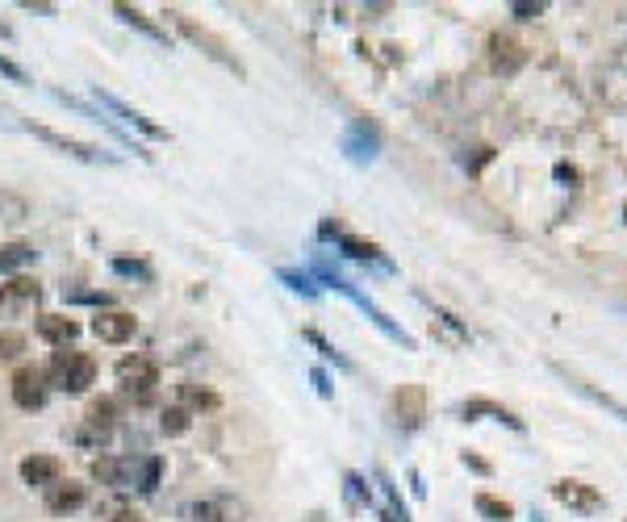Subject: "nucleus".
I'll list each match as a JSON object with an SVG mask.
<instances>
[{
    "label": "nucleus",
    "mask_w": 627,
    "mask_h": 522,
    "mask_svg": "<svg viewBox=\"0 0 627 522\" xmlns=\"http://www.w3.org/2000/svg\"><path fill=\"white\" fill-rule=\"evenodd\" d=\"M42 372H46V385L67 393V397H80V393H88L92 385H97V360H92L88 351H76V347L55 351V360Z\"/></svg>",
    "instance_id": "nucleus-1"
},
{
    "label": "nucleus",
    "mask_w": 627,
    "mask_h": 522,
    "mask_svg": "<svg viewBox=\"0 0 627 522\" xmlns=\"http://www.w3.org/2000/svg\"><path fill=\"white\" fill-rule=\"evenodd\" d=\"M164 17H172V26H176L184 38H189V42L197 46L201 55H209L214 63H222L226 71H235V76H247V71H243V63L235 59V51H230V46H226V38H218V34L209 30V26H201V21H193L189 13H180V9H164Z\"/></svg>",
    "instance_id": "nucleus-2"
},
{
    "label": "nucleus",
    "mask_w": 627,
    "mask_h": 522,
    "mask_svg": "<svg viewBox=\"0 0 627 522\" xmlns=\"http://www.w3.org/2000/svg\"><path fill=\"white\" fill-rule=\"evenodd\" d=\"M113 376H118V385H122V393H130V397H138V401H147L155 389H159V364L151 360V355H122L118 360V368H113Z\"/></svg>",
    "instance_id": "nucleus-3"
},
{
    "label": "nucleus",
    "mask_w": 627,
    "mask_h": 522,
    "mask_svg": "<svg viewBox=\"0 0 627 522\" xmlns=\"http://www.w3.org/2000/svg\"><path fill=\"white\" fill-rule=\"evenodd\" d=\"M34 138H42L46 147H55V151H63V155H72V159H80V163H118V155H109V151H101V147H92V142H84V138H72V134H63V130H51V126H42V122H21Z\"/></svg>",
    "instance_id": "nucleus-4"
},
{
    "label": "nucleus",
    "mask_w": 627,
    "mask_h": 522,
    "mask_svg": "<svg viewBox=\"0 0 627 522\" xmlns=\"http://www.w3.org/2000/svg\"><path fill=\"white\" fill-rule=\"evenodd\" d=\"M46 401H51V385H46V372L34 368V364H21L13 372V406L17 410H46Z\"/></svg>",
    "instance_id": "nucleus-5"
},
{
    "label": "nucleus",
    "mask_w": 627,
    "mask_h": 522,
    "mask_svg": "<svg viewBox=\"0 0 627 522\" xmlns=\"http://www.w3.org/2000/svg\"><path fill=\"white\" fill-rule=\"evenodd\" d=\"M138 468H143V456H97L88 464L92 481H101L109 489H134L138 485Z\"/></svg>",
    "instance_id": "nucleus-6"
},
{
    "label": "nucleus",
    "mask_w": 627,
    "mask_h": 522,
    "mask_svg": "<svg viewBox=\"0 0 627 522\" xmlns=\"http://www.w3.org/2000/svg\"><path fill=\"white\" fill-rule=\"evenodd\" d=\"M42 301V284L34 276H13L0 284V318H21Z\"/></svg>",
    "instance_id": "nucleus-7"
},
{
    "label": "nucleus",
    "mask_w": 627,
    "mask_h": 522,
    "mask_svg": "<svg viewBox=\"0 0 627 522\" xmlns=\"http://www.w3.org/2000/svg\"><path fill=\"white\" fill-rule=\"evenodd\" d=\"M389 414H393V422H398L406 435L418 431V426L427 422V389L423 385H402L398 393H393V401H389Z\"/></svg>",
    "instance_id": "nucleus-8"
},
{
    "label": "nucleus",
    "mask_w": 627,
    "mask_h": 522,
    "mask_svg": "<svg viewBox=\"0 0 627 522\" xmlns=\"http://www.w3.org/2000/svg\"><path fill=\"white\" fill-rule=\"evenodd\" d=\"M92 101H97V109H109L113 117H118V122H126V126H134V130H143L147 138H168V130L164 126H159V122H151V117L147 113H138L134 105H126L122 97H113V92L109 88H92Z\"/></svg>",
    "instance_id": "nucleus-9"
},
{
    "label": "nucleus",
    "mask_w": 627,
    "mask_h": 522,
    "mask_svg": "<svg viewBox=\"0 0 627 522\" xmlns=\"http://www.w3.org/2000/svg\"><path fill=\"white\" fill-rule=\"evenodd\" d=\"M552 497H556V502H561L565 510H573V514H598L602 506H607V497H602L594 485L573 481V477L552 481Z\"/></svg>",
    "instance_id": "nucleus-10"
},
{
    "label": "nucleus",
    "mask_w": 627,
    "mask_h": 522,
    "mask_svg": "<svg viewBox=\"0 0 627 522\" xmlns=\"http://www.w3.org/2000/svg\"><path fill=\"white\" fill-rule=\"evenodd\" d=\"M343 297H352V301L360 305V310L368 314V322H373V326L381 330V335H385L389 343H398L402 351H414V347H418V343H414V335H406V330H402L398 322H393V318H389V314L381 310V305H373V301H368V297H364V293L356 289V284H352V280H347V284H343Z\"/></svg>",
    "instance_id": "nucleus-11"
},
{
    "label": "nucleus",
    "mask_w": 627,
    "mask_h": 522,
    "mask_svg": "<svg viewBox=\"0 0 627 522\" xmlns=\"http://www.w3.org/2000/svg\"><path fill=\"white\" fill-rule=\"evenodd\" d=\"M456 414H460V422H477V418H494V422H502V426H510L515 435H523L527 431V422L510 410V406H502V401H494V397H469V401H460L456 406Z\"/></svg>",
    "instance_id": "nucleus-12"
},
{
    "label": "nucleus",
    "mask_w": 627,
    "mask_h": 522,
    "mask_svg": "<svg viewBox=\"0 0 627 522\" xmlns=\"http://www.w3.org/2000/svg\"><path fill=\"white\" fill-rule=\"evenodd\" d=\"M88 330H92V335H97L101 343L122 347V343H130V339H134L138 318H134L130 310H97V318L88 322Z\"/></svg>",
    "instance_id": "nucleus-13"
},
{
    "label": "nucleus",
    "mask_w": 627,
    "mask_h": 522,
    "mask_svg": "<svg viewBox=\"0 0 627 522\" xmlns=\"http://www.w3.org/2000/svg\"><path fill=\"white\" fill-rule=\"evenodd\" d=\"M17 477H21V485H30V489H51L55 481H63V464L55 456L34 452V456H26L17 464Z\"/></svg>",
    "instance_id": "nucleus-14"
},
{
    "label": "nucleus",
    "mask_w": 627,
    "mask_h": 522,
    "mask_svg": "<svg viewBox=\"0 0 627 522\" xmlns=\"http://www.w3.org/2000/svg\"><path fill=\"white\" fill-rule=\"evenodd\" d=\"M84 502H88V485H80V481H55L51 489H42V506L51 510V514H76V510H84Z\"/></svg>",
    "instance_id": "nucleus-15"
},
{
    "label": "nucleus",
    "mask_w": 627,
    "mask_h": 522,
    "mask_svg": "<svg viewBox=\"0 0 627 522\" xmlns=\"http://www.w3.org/2000/svg\"><path fill=\"white\" fill-rule=\"evenodd\" d=\"M34 330H38L42 343H51V347H59V351L76 347V339H80V322L67 318V314H38Z\"/></svg>",
    "instance_id": "nucleus-16"
},
{
    "label": "nucleus",
    "mask_w": 627,
    "mask_h": 522,
    "mask_svg": "<svg viewBox=\"0 0 627 522\" xmlns=\"http://www.w3.org/2000/svg\"><path fill=\"white\" fill-rule=\"evenodd\" d=\"M118 422H122V410H118V401L113 397H92L88 401V410H84V431H92L101 443L118 431Z\"/></svg>",
    "instance_id": "nucleus-17"
},
{
    "label": "nucleus",
    "mask_w": 627,
    "mask_h": 522,
    "mask_svg": "<svg viewBox=\"0 0 627 522\" xmlns=\"http://www.w3.org/2000/svg\"><path fill=\"white\" fill-rule=\"evenodd\" d=\"M552 372L556 376H565V381H569V389L573 393H582L586 401H594V406H602V410H607V414H615L619 422H627V406H623V401H615L611 393H602V389H594L590 381H582V376H573L569 368H561V364H552Z\"/></svg>",
    "instance_id": "nucleus-18"
},
{
    "label": "nucleus",
    "mask_w": 627,
    "mask_h": 522,
    "mask_svg": "<svg viewBox=\"0 0 627 522\" xmlns=\"http://www.w3.org/2000/svg\"><path fill=\"white\" fill-rule=\"evenodd\" d=\"M490 67L502 71V76H515V71L523 67V46L515 38H506V34H494L490 38Z\"/></svg>",
    "instance_id": "nucleus-19"
},
{
    "label": "nucleus",
    "mask_w": 627,
    "mask_h": 522,
    "mask_svg": "<svg viewBox=\"0 0 627 522\" xmlns=\"http://www.w3.org/2000/svg\"><path fill=\"white\" fill-rule=\"evenodd\" d=\"M347 259H360V264H381L385 272H393V264H389V255L373 243V239H360V234H343V239L335 243Z\"/></svg>",
    "instance_id": "nucleus-20"
},
{
    "label": "nucleus",
    "mask_w": 627,
    "mask_h": 522,
    "mask_svg": "<svg viewBox=\"0 0 627 522\" xmlns=\"http://www.w3.org/2000/svg\"><path fill=\"white\" fill-rule=\"evenodd\" d=\"M176 406H184V410H189V414H209V410H218L222 406V397L214 393V389H209V385H197V381H184V385H176Z\"/></svg>",
    "instance_id": "nucleus-21"
},
{
    "label": "nucleus",
    "mask_w": 627,
    "mask_h": 522,
    "mask_svg": "<svg viewBox=\"0 0 627 522\" xmlns=\"http://www.w3.org/2000/svg\"><path fill=\"white\" fill-rule=\"evenodd\" d=\"M113 17H118L122 26H130V30L147 34V38H151V42H159V46H172L168 30H159V26H155V21H151L143 9H134V5H113Z\"/></svg>",
    "instance_id": "nucleus-22"
},
{
    "label": "nucleus",
    "mask_w": 627,
    "mask_h": 522,
    "mask_svg": "<svg viewBox=\"0 0 627 522\" xmlns=\"http://www.w3.org/2000/svg\"><path fill=\"white\" fill-rule=\"evenodd\" d=\"M34 259H38V247L34 243H21V239L0 243V276H17L21 268H30Z\"/></svg>",
    "instance_id": "nucleus-23"
},
{
    "label": "nucleus",
    "mask_w": 627,
    "mask_h": 522,
    "mask_svg": "<svg viewBox=\"0 0 627 522\" xmlns=\"http://www.w3.org/2000/svg\"><path fill=\"white\" fill-rule=\"evenodd\" d=\"M21 222H30V201L17 188L0 184V226H21Z\"/></svg>",
    "instance_id": "nucleus-24"
},
{
    "label": "nucleus",
    "mask_w": 627,
    "mask_h": 522,
    "mask_svg": "<svg viewBox=\"0 0 627 522\" xmlns=\"http://www.w3.org/2000/svg\"><path fill=\"white\" fill-rule=\"evenodd\" d=\"M301 339H306V343H310V347H314V351H318V355H322V360H327V364H335L339 372H356V364L347 360V355H343V351H339V347H335V343H331L327 335H322V330L306 326V330H301Z\"/></svg>",
    "instance_id": "nucleus-25"
},
{
    "label": "nucleus",
    "mask_w": 627,
    "mask_h": 522,
    "mask_svg": "<svg viewBox=\"0 0 627 522\" xmlns=\"http://www.w3.org/2000/svg\"><path fill=\"white\" fill-rule=\"evenodd\" d=\"M473 510L485 522H515V506H510L506 497H494V493H477L473 497Z\"/></svg>",
    "instance_id": "nucleus-26"
},
{
    "label": "nucleus",
    "mask_w": 627,
    "mask_h": 522,
    "mask_svg": "<svg viewBox=\"0 0 627 522\" xmlns=\"http://www.w3.org/2000/svg\"><path fill=\"white\" fill-rule=\"evenodd\" d=\"M352 134H360V142H352V138H343V147H347V155L352 159H373L377 155V130L368 126V122H352Z\"/></svg>",
    "instance_id": "nucleus-27"
},
{
    "label": "nucleus",
    "mask_w": 627,
    "mask_h": 522,
    "mask_svg": "<svg viewBox=\"0 0 627 522\" xmlns=\"http://www.w3.org/2000/svg\"><path fill=\"white\" fill-rule=\"evenodd\" d=\"M343 497L352 510H364L373 506V489H368V481L360 477V472H343Z\"/></svg>",
    "instance_id": "nucleus-28"
},
{
    "label": "nucleus",
    "mask_w": 627,
    "mask_h": 522,
    "mask_svg": "<svg viewBox=\"0 0 627 522\" xmlns=\"http://www.w3.org/2000/svg\"><path fill=\"white\" fill-rule=\"evenodd\" d=\"M189 426H193V414L184 410V406H164L159 410V431L180 439V435H189Z\"/></svg>",
    "instance_id": "nucleus-29"
},
{
    "label": "nucleus",
    "mask_w": 627,
    "mask_h": 522,
    "mask_svg": "<svg viewBox=\"0 0 627 522\" xmlns=\"http://www.w3.org/2000/svg\"><path fill=\"white\" fill-rule=\"evenodd\" d=\"M180 522H226V506L222 502H184Z\"/></svg>",
    "instance_id": "nucleus-30"
},
{
    "label": "nucleus",
    "mask_w": 627,
    "mask_h": 522,
    "mask_svg": "<svg viewBox=\"0 0 627 522\" xmlns=\"http://www.w3.org/2000/svg\"><path fill=\"white\" fill-rule=\"evenodd\" d=\"M431 305V301H427ZM431 326H444L452 343H469V326H464L452 310H444V305H431Z\"/></svg>",
    "instance_id": "nucleus-31"
},
{
    "label": "nucleus",
    "mask_w": 627,
    "mask_h": 522,
    "mask_svg": "<svg viewBox=\"0 0 627 522\" xmlns=\"http://www.w3.org/2000/svg\"><path fill=\"white\" fill-rule=\"evenodd\" d=\"M30 351V339L21 330H0V364H17Z\"/></svg>",
    "instance_id": "nucleus-32"
},
{
    "label": "nucleus",
    "mask_w": 627,
    "mask_h": 522,
    "mask_svg": "<svg viewBox=\"0 0 627 522\" xmlns=\"http://www.w3.org/2000/svg\"><path fill=\"white\" fill-rule=\"evenodd\" d=\"M159 481H164V456H143V468H138V493H155Z\"/></svg>",
    "instance_id": "nucleus-33"
},
{
    "label": "nucleus",
    "mask_w": 627,
    "mask_h": 522,
    "mask_svg": "<svg viewBox=\"0 0 627 522\" xmlns=\"http://www.w3.org/2000/svg\"><path fill=\"white\" fill-rule=\"evenodd\" d=\"M276 276H281V280L289 284V289H293V293H301V297H310V301H318V289H314V280H310L306 272H293V268H281V272H276Z\"/></svg>",
    "instance_id": "nucleus-34"
},
{
    "label": "nucleus",
    "mask_w": 627,
    "mask_h": 522,
    "mask_svg": "<svg viewBox=\"0 0 627 522\" xmlns=\"http://www.w3.org/2000/svg\"><path fill=\"white\" fill-rule=\"evenodd\" d=\"M0 80H9V84H21V88H30L34 80H30V71L21 67V63H13L5 51H0Z\"/></svg>",
    "instance_id": "nucleus-35"
},
{
    "label": "nucleus",
    "mask_w": 627,
    "mask_h": 522,
    "mask_svg": "<svg viewBox=\"0 0 627 522\" xmlns=\"http://www.w3.org/2000/svg\"><path fill=\"white\" fill-rule=\"evenodd\" d=\"M109 268L118 276H130V280H151V268L143 264V259H113Z\"/></svg>",
    "instance_id": "nucleus-36"
},
{
    "label": "nucleus",
    "mask_w": 627,
    "mask_h": 522,
    "mask_svg": "<svg viewBox=\"0 0 627 522\" xmlns=\"http://www.w3.org/2000/svg\"><path fill=\"white\" fill-rule=\"evenodd\" d=\"M460 464L469 468V472H477V477H494V464H490V460H481L477 452H460Z\"/></svg>",
    "instance_id": "nucleus-37"
},
{
    "label": "nucleus",
    "mask_w": 627,
    "mask_h": 522,
    "mask_svg": "<svg viewBox=\"0 0 627 522\" xmlns=\"http://www.w3.org/2000/svg\"><path fill=\"white\" fill-rule=\"evenodd\" d=\"M510 13H515V21H536L540 13H544V5L536 0V5H531V0H515V5H510Z\"/></svg>",
    "instance_id": "nucleus-38"
},
{
    "label": "nucleus",
    "mask_w": 627,
    "mask_h": 522,
    "mask_svg": "<svg viewBox=\"0 0 627 522\" xmlns=\"http://www.w3.org/2000/svg\"><path fill=\"white\" fill-rule=\"evenodd\" d=\"M63 297H67V301H80V305H101V310L113 301L109 293H84V289H80V293H67V289H63Z\"/></svg>",
    "instance_id": "nucleus-39"
},
{
    "label": "nucleus",
    "mask_w": 627,
    "mask_h": 522,
    "mask_svg": "<svg viewBox=\"0 0 627 522\" xmlns=\"http://www.w3.org/2000/svg\"><path fill=\"white\" fill-rule=\"evenodd\" d=\"M343 234H347V230H343L339 222H331V218H327V222H322V226H318V239H335V243H339V239H343Z\"/></svg>",
    "instance_id": "nucleus-40"
},
{
    "label": "nucleus",
    "mask_w": 627,
    "mask_h": 522,
    "mask_svg": "<svg viewBox=\"0 0 627 522\" xmlns=\"http://www.w3.org/2000/svg\"><path fill=\"white\" fill-rule=\"evenodd\" d=\"M310 381H314L318 397H331V393H335V389H331V381H327V372H322V368H314V372H310Z\"/></svg>",
    "instance_id": "nucleus-41"
},
{
    "label": "nucleus",
    "mask_w": 627,
    "mask_h": 522,
    "mask_svg": "<svg viewBox=\"0 0 627 522\" xmlns=\"http://www.w3.org/2000/svg\"><path fill=\"white\" fill-rule=\"evenodd\" d=\"M109 522H138V510H134V506H118Z\"/></svg>",
    "instance_id": "nucleus-42"
},
{
    "label": "nucleus",
    "mask_w": 627,
    "mask_h": 522,
    "mask_svg": "<svg viewBox=\"0 0 627 522\" xmlns=\"http://www.w3.org/2000/svg\"><path fill=\"white\" fill-rule=\"evenodd\" d=\"M410 489H414V497H418V502H423V497H427V485H423V477H418V468H410Z\"/></svg>",
    "instance_id": "nucleus-43"
},
{
    "label": "nucleus",
    "mask_w": 627,
    "mask_h": 522,
    "mask_svg": "<svg viewBox=\"0 0 627 522\" xmlns=\"http://www.w3.org/2000/svg\"><path fill=\"white\" fill-rule=\"evenodd\" d=\"M21 9H30V13H46V17H55V13H59L55 5H34V0H26V5H21Z\"/></svg>",
    "instance_id": "nucleus-44"
},
{
    "label": "nucleus",
    "mask_w": 627,
    "mask_h": 522,
    "mask_svg": "<svg viewBox=\"0 0 627 522\" xmlns=\"http://www.w3.org/2000/svg\"><path fill=\"white\" fill-rule=\"evenodd\" d=\"M0 38H5V42H9V38H13V30H9V26H5V21H0Z\"/></svg>",
    "instance_id": "nucleus-45"
},
{
    "label": "nucleus",
    "mask_w": 627,
    "mask_h": 522,
    "mask_svg": "<svg viewBox=\"0 0 627 522\" xmlns=\"http://www.w3.org/2000/svg\"><path fill=\"white\" fill-rule=\"evenodd\" d=\"M381 522H398V518H393V514H389V510H381Z\"/></svg>",
    "instance_id": "nucleus-46"
}]
</instances>
